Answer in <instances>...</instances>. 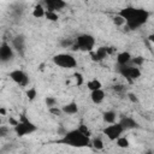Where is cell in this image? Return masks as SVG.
Here are the masks:
<instances>
[{
    "label": "cell",
    "instance_id": "obj_24",
    "mask_svg": "<svg viewBox=\"0 0 154 154\" xmlns=\"http://www.w3.org/2000/svg\"><path fill=\"white\" fill-rule=\"evenodd\" d=\"M45 102H46V105H47V107L49 108V107H54V106H57V99L55 97H52V96H47L46 97V100H45Z\"/></svg>",
    "mask_w": 154,
    "mask_h": 154
},
{
    "label": "cell",
    "instance_id": "obj_34",
    "mask_svg": "<svg viewBox=\"0 0 154 154\" xmlns=\"http://www.w3.org/2000/svg\"><path fill=\"white\" fill-rule=\"evenodd\" d=\"M0 124H1V118H0Z\"/></svg>",
    "mask_w": 154,
    "mask_h": 154
},
{
    "label": "cell",
    "instance_id": "obj_2",
    "mask_svg": "<svg viewBox=\"0 0 154 154\" xmlns=\"http://www.w3.org/2000/svg\"><path fill=\"white\" fill-rule=\"evenodd\" d=\"M59 143H63V144H67V146H71V147H88L90 146V138L85 135H83L78 129H75V130H71V131H67L64 134L63 138L59 140Z\"/></svg>",
    "mask_w": 154,
    "mask_h": 154
},
{
    "label": "cell",
    "instance_id": "obj_21",
    "mask_svg": "<svg viewBox=\"0 0 154 154\" xmlns=\"http://www.w3.org/2000/svg\"><path fill=\"white\" fill-rule=\"evenodd\" d=\"M113 23L117 25V26H123V25H125V19H124V17L122 16V14H116L114 17H113Z\"/></svg>",
    "mask_w": 154,
    "mask_h": 154
},
{
    "label": "cell",
    "instance_id": "obj_23",
    "mask_svg": "<svg viewBox=\"0 0 154 154\" xmlns=\"http://www.w3.org/2000/svg\"><path fill=\"white\" fill-rule=\"evenodd\" d=\"M45 17H46L48 20H52V22H55V20H58V18H59L58 13L54 12V11H46Z\"/></svg>",
    "mask_w": 154,
    "mask_h": 154
},
{
    "label": "cell",
    "instance_id": "obj_31",
    "mask_svg": "<svg viewBox=\"0 0 154 154\" xmlns=\"http://www.w3.org/2000/svg\"><path fill=\"white\" fill-rule=\"evenodd\" d=\"M112 89L114 90V91H117V93H120V91H124V85H122V84H117V85H113L112 87Z\"/></svg>",
    "mask_w": 154,
    "mask_h": 154
},
{
    "label": "cell",
    "instance_id": "obj_11",
    "mask_svg": "<svg viewBox=\"0 0 154 154\" xmlns=\"http://www.w3.org/2000/svg\"><path fill=\"white\" fill-rule=\"evenodd\" d=\"M43 4L46 6V11H60L66 6V2L64 0H43Z\"/></svg>",
    "mask_w": 154,
    "mask_h": 154
},
{
    "label": "cell",
    "instance_id": "obj_7",
    "mask_svg": "<svg viewBox=\"0 0 154 154\" xmlns=\"http://www.w3.org/2000/svg\"><path fill=\"white\" fill-rule=\"evenodd\" d=\"M123 128L120 126L119 123H111L109 125H107L105 129H103V134L106 135V137L111 141H116L122 134H123Z\"/></svg>",
    "mask_w": 154,
    "mask_h": 154
},
{
    "label": "cell",
    "instance_id": "obj_10",
    "mask_svg": "<svg viewBox=\"0 0 154 154\" xmlns=\"http://www.w3.org/2000/svg\"><path fill=\"white\" fill-rule=\"evenodd\" d=\"M12 48L13 51H16L19 55H24L25 53V37L23 35H17L13 40H12Z\"/></svg>",
    "mask_w": 154,
    "mask_h": 154
},
{
    "label": "cell",
    "instance_id": "obj_33",
    "mask_svg": "<svg viewBox=\"0 0 154 154\" xmlns=\"http://www.w3.org/2000/svg\"><path fill=\"white\" fill-rule=\"evenodd\" d=\"M128 96H129V99L132 101V102H137L138 100H137V97H136V95L135 94H132V93H129L128 94Z\"/></svg>",
    "mask_w": 154,
    "mask_h": 154
},
{
    "label": "cell",
    "instance_id": "obj_9",
    "mask_svg": "<svg viewBox=\"0 0 154 154\" xmlns=\"http://www.w3.org/2000/svg\"><path fill=\"white\" fill-rule=\"evenodd\" d=\"M13 48L7 43L4 42L0 45V63H8L13 59Z\"/></svg>",
    "mask_w": 154,
    "mask_h": 154
},
{
    "label": "cell",
    "instance_id": "obj_22",
    "mask_svg": "<svg viewBox=\"0 0 154 154\" xmlns=\"http://www.w3.org/2000/svg\"><path fill=\"white\" fill-rule=\"evenodd\" d=\"M90 144H93V147H94L95 149H102V148H103V142H102V140L99 138V137L93 138V140L90 141Z\"/></svg>",
    "mask_w": 154,
    "mask_h": 154
},
{
    "label": "cell",
    "instance_id": "obj_32",
    "mask_svg": "<svg viewBox=\"0 0 154 154\" xmlns=\"http://www.w3.org/2000/svg\"><path fill=\"white\" fill-rule=\"evenodd\" d=\"M75 77H76V81H77V85H81V84L83 83V77H82V75H81V73H76Z\"/></svg>",
    "mask_w": 154,
    "mask_h": 154
},
{
    "label": "cell",
    "instance_id": "obj_17",
    "mask_svg": "<svg viewBox=\"0 0 154 154\" xmlns=\"http://www.w3.org/2000/svg\"><path fill=\"white\" fill-rule=\"evenodd\" d=\"M102 119H103V122L107 123V124L114 123L116 119H117V113H116L114 111H106V112H103V114H102Z\"/></svg>",
    "mask_w": 154,
    "mask_h": 154
},
{
    "label": "cell",
    "instance_id": "obj_6",
    "mask_svg": "<svg viewBox=\"0 0 154 154\" xmlns=\"http://www.w3.org/2000/svg\"><path fill=\"white\" fill-rule=\"evenodd\" d=\"M118 72L125 77L129 82L134 81V79H137L140 76H141V70L138 66H135V65H118Z\"/></svg>",
    "mask_w": 154,
    "mask_h": 154
},
{
    "label": "cell",
    "instance_id": "obj_12",
    "mask_svg": "<svg viewBox=\"0 0 154 154\" xmlns=\"http://www.w3.org/2000/svg\"><path fill=\"white\" fill-rule=\"evenodd\" d=\"M119 124H120V126L123 128V130L137 129V128L140 126V125H138V123H137L134 118H131V117H123V118L120 119Z\"/></svg>",
    "mask_w": 154,
    "mask_h": 154
},
{
    "label": "cell",
    "instance_id": "obj_29",
    "mask_svg": "<svg viewBox=\"0 0 154 154\" xmlns=\"http://www.w3.org/2000/svg\"><path fill=\"white\" fill-rule=\"evenodd\" d=\"M78 130H79L83 135H85V136H88V137H90V135H91V134H90V130L87 128V125H81V126L78 128Z\"/></svg>",
    "mask_w": 154,
    "mask_h": 154
},
{
    "label": "cell",
    "instance_id": "obj_18",
    "mask_svg": "<svg viewBox=\"0 0 154 154\" xmlns=\"http://www.w3.org/2000/svg\"><path fill=\"white\" fill-rule=\"evenodd\" d=\"M45 14H46V8H45L42 5H36V6L34 7V10H32V16H34L35 18H42V17H45Z\"/></svg>",
    "mask_w": 154,
    "mask_h": 154
},
{
    "label": "cell",
    "instance_id": "obj_14",
    "mask_svg": "<svg viewBox=\"0 0 154 154\" xmlns=\"http://www.w3.org/2000/svg\"><path fill=\"white\" fill-rule=\"evenodd\" d=\"M90 99L94 103H101L105 99V91L100 88V89H96V90H91L90 93Z\"/></svg>",
    "mask_w": 154,
    "mask_h": 154
},
{
    "label": "cell",
    "instance_id": "obj_27",
    "mask_svg": "<svg viewBox=\"0 0 154 154\" xmlns=\"http://www.w3.org/2000/svg\"><path fill=\"white\" fill-rule=\"evenodd\" d=\"M8 132H10L8 126H6V125H1V124H0V138L6 137V136L8 135Z\"/></svg>",
    "mask_w": 154,
    "mask_h": 154
},
{
    "label": "cell",
    "instance_id": "obj_5",
    "mask_svg": "<svg viewBox=\"0 0 154 154\" xmlns=\"http://www.w3.org/2000/svg\"><path fill=\"white\" fill-rule=\"evenodd\" d=\"M53 63L61 69H73L77 65V61L73 55L69 53H59L53 57Z\"/></svg>",
    "mask_w": 154,
    "mask_h": 154
},
{
    "label": "cell",
    "instance_id": "obj_1",
    "mask_svg": "<svg viewBox=\"0 0 154 154\" xmlns=\"http://www.w3.org/2000/svg\"><path fill=\"white\" fill-rule=\"evenodd\" d=\"M125 19V25L130 30H136L140 26H142L147 19L149 18V12L141 8H134V7H126L119 12Z\"/></svg>",
    "mask_w": 154,
    "mask_h": 154
},
{
    "label": "cell",
    "instance_id": "obj_28",
    "mask_svg": "<svg viewBox=\"0 0 154 154\" xmlns=\"http://www.w3.org/2000/svg\"><path fill=\"white\" fill-rule=\"evenodd\" d=\"M36 95H37V91H36L35 88H30V89L26 91V96H28L29 100H34V99L36 97Z\"/></svg>",
    "mask_w": 154,
    "mask_h": 154
},
{
    "label": "cell",
    "instance_id": "obj_8",
    "mask_svg": "<svg viewBox=\"0 0 154 154\" xmlns=\"http://www.w3.org/2000/svg\"><path fill=\"white\" fill-rule=\"evenodd\" d=\"M10 77H11V79L14 83H17L20 87H26L29 84V76L24 71H22V70H13V71H11L10 72Z\"/></svg>",
    "mask_w": 154,
    "mask_h": 154
},
{
    "label": "cell",
    "instance_id": "obj_13",
    "mask_svg": "<svg viewBox=\"0 0 154 154\" xmlns=\"http://www.w3.org/2000/svg\"><path fill=\"white\" fill-rule=\"evenodd\" d=\"M107 53H108V48H106V47H100V48L96 49V52H93V51H91V59H93L94 61H100V60H102V59L106 58Z\"/></svg>",
    "mask_w": 154,
    "mask_h": 154
},
{
    "label": "cell",
    "instance_id": "obj_25",
    "mask_svg": "<svg viewBox=\"0 0 154 154\" xmlns=\"http://www.w3.org/2000/svg\"><path fill=\"white\" fill-rule=\"evenodd\" d=\"M73 43H75V41H72V40H70V38H64V40H61V42H60L61 47H64V48H70V47L73 46Z\"/></svg>",
    "mask_w": 154,
    "mask_h": 154
},
{
    "label": "cell",
    "instance_id": "obj_4",
    "mask_svg": "<svg viewBox=\"0 0 154 154\" xmlns=\"http://www.w3.org/2000/svg\"><path fill=\"white\" fill-rule=\"evenodd\" d=\"M94 46H95V38L89 34H82V35L77 36V38L72 46V49H81V51H85V52H91Z\"/></svg>",
    "mask_w": 154,
    "mask_h": 154
},
{
    "label": "cell",
    "instance_id": "obj_26",
    "mask_svg": "<svg viewBox=\"0 0 154 154\" xmlns=\"http://www.w3.org/2000/svg\"><path fill=\"white\" fill-rule=\"evenodd\" d=\"M130 63H132L135 66H141L143 63H144V58H142V57H136V58H131V61Z\"/></svg>",
    "mask_w": 154,
    "mask_h": 154
},
{
    "label": "cell",
    "instance_id": "obj_16",
    "mask_svg": "<svg viewBox=\"0 0 154 154\" xmlns=\"http://www.w3.org/2000/svg\"><path fill=\"white\" fill-rule=\"evenodd\" d=\"M61 111L65 114H76L78 112V106H77V103L75 101H72V102H69L65 106H63Z\"/></svg>",
    "mask_w": 154,
    "mask_h": 154
},
{
    "label": "cell",
    "instance_id": "obj_3",
    "mask_svg": "<svg viewBox=\"0 0 154 154\" xmlns=\"http://www.w3.org/2000/svg\"><path fill=\"white\" fill-rule=\"evenodd\" d=\"M37 130V126L30 122L25 114H22L19 120L17 122V124L14 125V132L19 136V137H23V136H26V135H30L32 132H35Z\"/></svg>",
    "mask_w": 154,
    "mask_h": 154
},
{
    "label": "cell",
    "instance_id": "obj_30",
    "mask_svg": "<svg viewBox=\"0 0 154 154\" xmlns=\"http://www.w3.org/2000/svg\"><path fill=\"white\" fill-rule=\"evenodd\" d=\"M48 111H49L52 114H55V116H59V114H61V113H63L61 108H58V106H54V107H49V108H48Z\"/></svg>",
    "mask_w": 154,
    "mask_h": 154
},
{
    "label": "cell",
    "instance_id": "obj_15",
    "mask_svg": "<svg viewBox=\"0 0 154 154\" xmlns=\"http://www.w3.org/2000/svg\"><path fill=\"white\" fill-rule=\"evenodd\" d=\"M131 58L132 57L129 52H122L117 55V63L118 65H126V64H130Z\"/></svg>",
    "mask_w": 154,
    "mask_h": 154
},
{
    "label": "cell",
    "instance_id": "obj_20",
    "mask_svg": "<svg viewBox=\"0 0 154 154\" xmlns=\"http://www.w3.org/2000/svg\"><path fill=\"white\" fill-rule=\"evenodd\" d=\"M117 146L120 147V148H128V147L130 146V143H129V140H128L126 137L119 136V137L117 138Z\"/></svg>",
    "mask_w": 154,
    "mask_h": 154
},
{
    "label": "cell",
    "instance_id": "obj_19",
    "mask_svg": "<svg viewBox=\"0 0 154 154\" xmlns=\"http://www.w3.org/2000/svg\"><path fill=\"white\" fill-rule=\"evenodd\" d=\"M102 87V84H101V82L99 81V79H96V78H94V79H91V81H88L87 82V88L91 91V90H96V89H100Z\"/></svg>",
    "mask_w": 154,
    "mask_h": 154
}]
</instances>
